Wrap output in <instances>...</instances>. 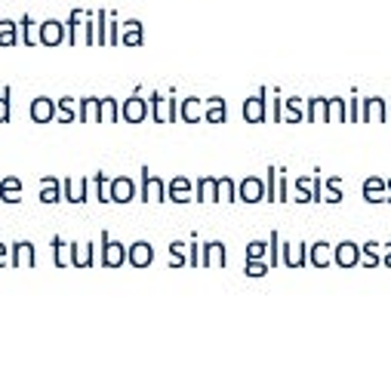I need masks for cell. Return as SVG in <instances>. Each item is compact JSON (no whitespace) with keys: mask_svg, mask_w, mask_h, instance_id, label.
Listing matches in <instances>:
<instances>
[{"mask_svg":"<svg viewBox=\"0 0 391 366\" xmlns=\"http://www.w3.org/2000/svg\"><path fill=\"white\" fill-rule=\"evenodd\" d=\"M80 111L74 108V99H59V120L62 124H71V120H77Z\"/></svg>","mask_w":391,"mask_h":366,"instance_id":"4dcf8cb0","label":"cell"},{"mask_svg":"<svg viewBox=\"0 0 391 366\" xmlns=\"http://www.w3.org/2000/svg\"><path fill=\"white\" fill-rule=\"evenodd\" d=\"M9 92H13V90H4V92H0V124H6V120H9V114H13V108H9Z\"/></svg>","mask_w":391,"mask_h":366,"instance_id":"d590c367","label":"cell"},{"mask_svg":"<svg viewBox=\"0 0 391 366\" xmlns=\"http://www.w3.org/2000/svg\"><path fill=\"white\" fill-rule=\"evenodd\" d=\"M80 31H87V13H83V9H71L68 22H65V41L68 43L83 41Z\"/></svg>","mask_w":391,"mask_h":366,"instance_id":"4fadbf2b","label":"cell"},{"mask_svg":"<svg viewBox=\"0 0 391 366\" xmlns=\"http://www.w3.org/2000/svg\"><path fill=\"white\" fill-rule=\"evenodd\" d=\"M18 41H22L25 46L41 43V25H34L31 16H22V22H18Z\"/></svg>","mask_w":391,"mask_h":366,"instance_id":"2e32d148","label":"cell"},{"mask_svg":"<svg viewBox=\"0 0 391 366\" xmlns=\"http://www.w3.org/2000/svg\"><path fill=\"white\" fill-rule=\"evenodd\" d=\"M210 124H225V99H207V114Z\"/></svg>","mask_w":391,"mask_h":366,"instance_id":"83f0119b","label":"cell"},{"mask_svg":"<svg viewBox=\"0 0 391 366\" xmlns=\"http://www.w3.org/2000/svg\"><path fill=\"white\" fill-rule=\"evenodd\" d=\"M41 43L43 46L65 43V22H59V18H46V22H41Z\"/></svg>","mask_w":391,"mask_h":366,"instance_id":"9c48e42d","label":"cell"},{"mask_svg":"<svg viewBox=\"0 0 391 366\" xmlns=\"http://www.w3.org/2000/svg\"><path fill=\"white\" fill-rule=\"evenodd\" d=\"M87 191H90L87 179H65L62 182V200H68V203H83L87 200Z\"/></svg>","mask_w":391,"mask_h":366,"instance_id":"7c38bea8","label":"cell"},{"mask_svg":"<svg viewBox=\"0 0 391 366\" xmlns=\"http://www.w3.org/2000/svg\"><path fill=\"white\" fill-rule=\"evenodd\" d=\"M237 200H244V203L265 200V182L259 179V176H247V179L237 185Z\"/></svg>","mask_w":391,"mask_h":366,"instance_id":"8992f818","label":"cell"},{"mask_svg":"<svg viewBox=\"0 0 391 366\" xmlns=\"http://www.w3.org/2000/svg\"><path fill=\"white\" fill-rule=\"evenodd\" d=\"M0 200H4V203H18V200H22V188H0Z\"/></svg>","mask_w":391,"mask_h":366,"instance_id":"74e56055","label":"cell"},{"mask_svg":"<svg viewBox=\"0 0 391 366\" xmlns=\"http://www.w3.org/2000/svg\"><path fill=\"white\" fill-rule=\"evenodd\" d=\"M148 114H151V105H148L139 92H136V96H129L124 105H120V117H124L127 124H142Z\"/></svg>","mask_w":391,"mask_h":366,"instance_id":"5b68a950","label":"cell"},{"mask_svg":"<svg viewBox=\"0 0 391 366\" xmlns=\"http://www.w3.org/2000/svg\"><path fill=\"white\" fill-rule=\"evenodd\" d=\"M139 200H148V203H161V200H170L166 197V182L151 176L142 166V191H139Z\"/></svg>","mask_w":391,"mask_h":366,"instance_id":"7a4b0ae2","label":"cell"},{"mask_svg":"<svg viewBox=\"0 0 391 366\" xmlns=\"http://www.w3.org/2000/svg\"><path fill=\"white\" fill-rule=\"evenodd\" d=\"M309 262L314 268H327L330 262H333V247L327 240H318L314 247H309Z\"/></svg>","mask_w":391,"mask_h":366,"instance_id":"d6986e66","label":"cell"},{"mask_svg":"<svg viewBox=\"0 0 391 366\" xmlns=\"http://www.w3.org/2000/svg\"><path fill=\"white\" fill-rule=\"evenodd\" d=\"M188 265H200V243L198 240L188 243Z\"/></svg>","mask_w":391,"mask_h":366,"instance_id":"ab89813d","label":"cell"},{"mask_svg":"<svg viewBox=\"0 0 391 366\" xmlns=\"http://www.w3.org/2000/svg\"><path fill=\"white\" fill-rule=\"evenodd\" d=\"M265 114H268L265 111V90H259L253 99L244 102V120L247 124H262Z\"/></svg>","mask_w":391,"mask_h":366,"instance_id":"30bf717a","label":"cell"},{"mask_svg":"<svg viewBox=\"0 0 391 366\" xmlns=\"http://www.w3.org/2000/svg\"><path fill=\"white\" fill-rule=\"evenodd\" d=\"M179 114H182L185 124H198V120L207 114V111H203V102H200V99H185L182 108H179Z\"/></svg>","mask_w":391,"mask_h":366,"instance_id":"603a6c76","label":"cell"},{"mask_svg":"<svg viewBox=\"0 0 391 366\" xmlns=\"http://www.w3.org/2000/svg\"><path fill=\"white\" fill-rule=\"evenodd\" d=\"M41 200L43 203H59L62 200V182L53 179V176L41 179Z\"/></svg>","mask_w":391,"mask_h":366,"instance_id":"7402d4cb","label":"cell"},{"mask_svg":"<svg viewBox=\"0 0 391 366\" xmlns=\"http://www.w3.org/2000/svg\"><path fill=\"white\" fill-rule=\"evenodd\" d=\"M117 117H120L117 99H102V124H114Z\"/></svg>","mask_w":391,"mask_h":366,"instance_id":"f546056e","label":"cell"},{"mask_svg":"<svg viewBox=\"0 0 391 366\" xmlns=\"http://www.w3.org/2000/svg\"><path fill=\"white\" fill-rule=\"evenodd\" d=\"M219 200H225V203L237 200V188H235L231 179H219Z\"/></svg>","mask_w":391,"mask_h":366,"instance_id":"1f68e13d","label":"cell"},{"mask_svg":"<svg viewBox=\"0 0 391 366\" xmlns=\"http://www.w3.org/2000/svg\"><path fill=\"white\" fill-rule=\"evenodd\" d=\"M77 120H83V124H102V99H92V96L80 99V117Z\"/></svg>","mask_w":391,"mask_h":366,"instance_id":"ac0fdd59","label":"cell"},{"mask_svg":"<svg viewBox=\"0 0 391 366\" xmlns=\"http://www.w3.org/2000/svg\"><path fill=\"white\" fill-rule=\"evenodd\" d=\"M6 262H9V247H6V243H0V268H4Z\"/></svg>","mask_w":391,"mask_h":366,"instance_id":"b9f144b4","label":"cell"},{"mask_svg":"<svg viewBox=\"0 0 391 366\" xmlns=\"http://www.w3.org/2000/svg\"><path fill=\"white\" fill-rule=\"evenodd\" d=\"M108 194L114 203H129L136 197V182L129 179V176H117V179H111V185H108Z\"/></svg>","mask_w":391,"mask_h":366,"instance_id":"52a82bcc","label":"cell"},{"mask_svg":"<svg viewBox=\"0 0 391 366\" xmlns=\"http://www.w3.org/2000/svg\"><path fill=\"white\" fill-rule=\"evenodd\" d=\"M129 265H136V268H145V265H151L154 262V247L148 240H136L133 247H129V256H127Z\"/></svg>","mask_w":391,"mask_h":366,"instance_id":"8fae6325","label":"cell"},{"mask_svg":"<svg viewBox=\"0 0 391 366\" xmlns=\"http://www.w3.org/2000/svg\"><path fill=\"white\" fill-rule=\"evenodd\" d=\"M284 265H290V268H302L305 262H309V247L305 243H290V247H284V256H281Z\"/></svg>","mask_w":391,"mask_h":366,"instance_id":"44dd1931","label":"cell"},{"mask_svg":"<svg viewBox=\"0 0 391 366\" xmlns=\"http://www.w3.org/2000/svg\"><path fill=\"white\" fill-rule=\"evenodd\" d=\"M194 200H219V179H198V197H194Z\"/></svg>","mask_w":391,"mask_h":366,"instance_id":"d4e9b609","label":"cell"},{"mask_svg":"<svg viewBox=\"0 0 391 366\" xmlns=\"http://www.w3.org/2000/svg\"><path fill=\"white\" fill-rule=\"evenodd\" d=\"M120 41H124L127 46H139L145 41V34H142V22L139 18H129V22L124 25V34H120Z\"/></svg>","mask_w":391,"mask_h":366,"instance_id":"cb8c5ba5","label":"cell"},{"mask_svg":"<svg viewBox=\"0 0 391 366\" xmlns=\"http://www.w3.org/2000/svg\"><path fill=\"white\" fill-rule=\"evenodd\" d=\"M92 243H71V265L74 268H90L96 256H92Z\"/></svg>","mask_w":391,"mask_h":366,"instance_id":"e0dca14e","label":"cell"},{"mask_svg":"<svg viewBox=\"0 0 391 366\" xmlns=\"http://www.w3.org/2000/svg\"><path fill=\"white\" fill-rule=\"evenodd\" d=\"M333 262L342 268H351V265H358L360 262V249H358V243H351V240H342L336 249H333Z\"/></svg>","mask_w":391,"mask_h":366,"instance_id":"5bb4252c","label":"cell"},{"mask_svg":"<svg viewBox=\"0 0 391 366\" xmlns=\"http://www.w3.org/2000/svg\"><path fill=\"white\" fill-rule=\"evenodd\" d=\"M148 105H151V117L157 120V124H173L176 114H179V108H176V99H166V96H161V92H151Z\"/></svg>","mask_w":391,"mask_h":366,"instance_id":"277c9868","label":"cell"},{"mask_svg":"<svg viewBox=\"0 0 391 366\" xmlns=\"http://www.w3.org/2000/svg\"><path fill=\"white\" fill-rule=\"evenodd\" d=\"M108 179H105V176H102V173H96V191H99V200L102 203H108L111 200V194H108Z\"/></svg>","mask_w":391,"mask_h":366,"instance_id":"8d00e7d4","label":"cell"},{"mask_svg":"<svg viewBox=\"0 0 391 366\" xmlns=\"http://www.w3.org/2000/svg\"><path fill=\"white\" fill-rule=\"evenodd\" d=\"M299 117H302V111H299V99H286V120H290V124H296Z\"/></svg>","mask_w":391,"mask_h":366,"instance_id":"f35d334b","label":"cell"},{"mask_svg":"<svg viewBox=\"0 0 391 366\" xmlns=\"http://www.w3.org/2000/svg\"><path fill=\"white\" fill-rule=\"evenodd\" d=\"M9 265H13V268H34V265H37L34 243H31V240L9 243Z\"/></svg>","mask_w":391,"mask_h":366,"instance_id":"3957f363","label":"cell"},{"mask_svg":"<svg viewBox=\"0 0 391 366\" xmlns=\"http://www.w3.org/2000/svg\"><path fill=\"white\" fill-rule=\"evenodd\" d=\"M53 262H55V268H68L71 265V247L62 237H53Z\"/></svg>","mask_w":391,"mask_h":366,"instance_id":"484cf974","label":"cell"},{"mask_svg":"<svg viewBox=\"0 0 391 366\" xmlns=\"http://www.w3.org/2000/svg\"><path fill=\"white\" fill-rule=\"evenodd\" d=\"M16 43H18V22L0 18V46H16Z\"/></svg>","mask_w":391,"mask_h":366,"instance_id":"4316f807","label":"cell"},{"mask_svg":"<svg viewBox=\"0 0 391 366\" xmlns=\"http://www.w3.org/2000/svg\"><path fill=\"white\" fill-rule=\"evenodd\" d=\"M277 262H281V237L272 234L268 237V265H277Z\"/></svg>","mask_w":391,"mask_h":366,"instance_id":"836d02e7","label":"cell"},{"mask_svg":"<svg viewBox=\"0 0 391 366\" xmlns=\"http://www.w3.org/2000/svg\"><path fill=\"white\" fill-rule=\"evenodd\" d=\"M188 262V243H182V240H176L173 247H170V265L173 268H179Z\"/></svg>","mask_w":391,"mask_h":366,"instance_id":"f1b7e54d","label":"cell"},{"mask_svg":"<svg viewBox=\"0 0 391 366\" xmlns=\"http://www.w3.org/2000/svg\"><path fill=\"white\" fill-rule=\"evenodd\" d=\"M55 102L53 99H46V96H37L34 102H31V120L34 124H50V120L55 117Z\"/></svg>","mask_w":391,"mask_h":366,"instance_id":"9a60e30c","label":"cell"},{"mask_svg":"<svg viewBox=\"0 0 391 366\" xmlns=\"http://www.w3.org/2000/svg\"><path fill=\"white\" fill-rule=\"evenodd\" d=\"M194 194L191 191V182L185 179V176H176V179L170 182V200H176V203H188V200H194Z\"/></svg>","mask_w":391,"mask_h":366,"instance_id":"ffe728a7","label":"cell"},{"mask_svg":"<svg viewBox=\"0 0 391 366\" xmlns=\"http://www.w3.org/2000/svg\"><path fill=\"white\" fill-rule=\"evenodd\" d=\"M265 252H268V243L265 240H253L247 247V259H265Z\"/></svg>","mask_w":391,"mask_h":366,"instance_id":"e575fe53","label":"cell"},{"mask_svg":"<svg viewBox=\"0 0 391 366\" xmlns=\"http://www.w3.org/2000/svg\"><path fill=\"white\" fill-rule=\"evenodd\" d=\"M200 265H207V268H222L225 265V243L222 240H210V243H203L200 247Z\"/></svg>","mask_w":391,"mask_h":366,"instance_id":"ba28073f","label":"cell"},{"mask_svg":"<svg viewBox=\"0 0 391 366\" xmlns=\"http://www.w3.org/2000/svg\"><path fill=\"white\" fill-rule=\"evenodd\" d=\"M268 262H262V259H247V274L250 277H262V274H268Z\"/></svg>","mask_w":391,"mask_h":366,"instance_id":"d6a6232c","label":"cell"},{"mask_svg":"<svg viewBox=\"0 0 391 366\" xmlns=\"http://www.w3.org/2000/svg\"><path fill=\"white\" fill-rule=\"evenodd\" d=\"M129 256V247H124L120 240H111V234H102V265L105 268H120Z\"/></svg>","mask_w":391,"mask_h":366,"instance_id":"6da1fadb","label":"cell"},{"mask_svg":"<svg viewBox=\"0 0 391 366\" xmlns=\"http://www.w3.org/2000/svg\"><path fill=\"white\" fill-rule=\"evenodd\" d=\"M0 188H22V179H16V176H6V179H0Z\"/></svg>","mask_w":391,"mask_h":366,"instance_id":"60d3db41","label":"cell"}]
</instances>
